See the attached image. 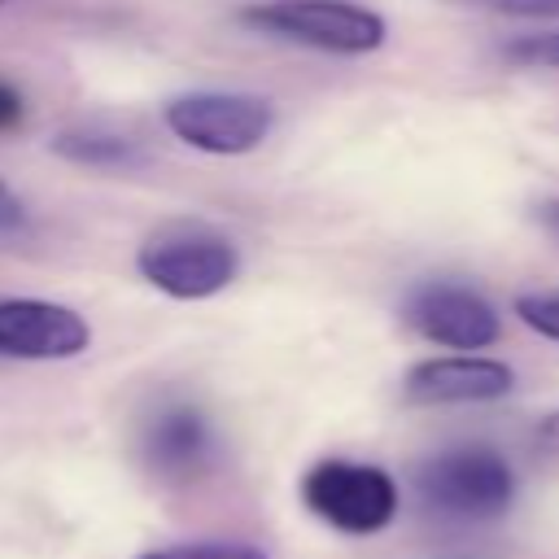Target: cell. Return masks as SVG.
<instances>
[{
	"mask_svg": "<svg viewBox=\"0 0 559 559\" xmlns=\"http://www.w3.org/2000/svg\"><path fill=\"white\" fill-rule=\"evenodd\" d=\"M22 118H26V96L9 79H0V135L22 127Z\"/></svg>",
	"mask_w": 559,
	"mask_h": 559,
	"instance_id": "15",
	"label": "cell"
},
{
	"mask_svg": "<svg viewBox=\"0 0 559 559\" xmlns=\"http://www.w3.org/2000/svg\"><path fill=\"white\" fill-rule=\"evenodd\" d=\"M140 454L157 480L192 485L214 467V428L188 402L162 406L140 432Z\"/></svg>",
	"mask_w": 559,
	"mask_h": 559,
	"instance_id": "9",
	"label": "cell"
},
{
	"mask_svg": "<svg viewBox=\"0 0 559 559\" xmlns=\"http://www.w3.org/2000/svg\"><path fill=\"white\" fill-rule=\"evenodd\" d=\"M52 153L61 162L87 166V170H131L144 162L140 144L109 127H66L52 135Z\"/></svg>",
	"mask_w": 559,
	"mask_h": 559,
	"instance_id": "10",
	"label": "cell"
},
{
	"mask_svg": "<svg viewBox=\"0 0 559 559\" xmlns=\"http://www.w3.org/2000/svg\"><path fill=\"white\" fill-rule=\"evenodd\" d=\"M0 4H9V0H0Z\"/></svg>",
	"mask_w": 559,
	"mask_h": 559,
	"instance_id": "19",
	"label": "cell"
},
{
	"mask_svg": "<svg viewBox=\"0 0 559 559\" xmlns=\"http://www.w3.org/2000/svg\"><path fill=\"white\" fill-rule=\"evenodd\" d=\"M26 223V205H22V197L0 179V231H17Z\"/></svg>",
	"mask_w": 559,
	"mask_h": 559,
	"instance_id": "16",
	"label": "cell"
},
{
	"mask_svg": "<svg viewBox=\"0 0 559 559\" xmlns=\"http://www.w3.org/2000/svg\"><path fill=\"white\" fill-rule=\"evenodd\" d=\"M511 310L528 332L559 341V293H520Z\"/></svg>",
	"mask_w": 559,
	"mask_h": 559,
	"instance_id": "12",
	"label": "cell"
},
{
	"mask_svg": "<svg viewBox=\"0 0 559 559\" xmlns=\"http://www.w3.org/2000/svg\"><path fill=\"white\" fill-rule=\"evenodd\" d=\"M166 131L210 157H245L275 127V105L258 92H179L162 105Z\"/></svg>",
	"mask_w": 559,
	"mask_h": 559,
	"instance_id": "3",
	"label": "cell"
},
{
	"mask_svg": "<svg viewBox=\"0 0 559 559\" xmlns=\"http://www.w3.org/2000/svg\"><path fill=\"white\" fill-rule=\"evenodd\" d=\"M537 445L546 454H559V411H550L542 424H537Z\"/></svg>",
	"mask_w": 559,
	"mask_h": 559,
	"instance_id": "17",
	"label": "cell"
},
{
	"mask_svg": "<svg viewBox=\"0 0 559 559\" xmlns=\"http://www.w3.org/2000/svg\"><path fill=\"white\" fill-rule=\"evenodd\" d=\"M135 271L144 284L175 301H205L236 284L240 249L218 227L166 223L135 249Z\"/></svg>",
	"mask_w": 559,
	"mask_h": 559,
	"instance_id": "1",
	"label": "cell"
},
{
	"mask_svg": "<svg viewBox=\"0 0 559 559\" xmlns=\"http://www.w3.org/2000/svg\"><path fill=\"white\" fill-rule=\"evenodd\" d=\"M515 389V371L502 358L485 354H445L424 358L406 371L402 397L411 406H467V402H498Z\"/></svg>",
	"mask_w": 559,
	"mask_h": 559,
	"instance_id": "8",
	"label": "cell"
},
{
	"mask_svg": "<svg viewBox=\"0 0 559 559\" xmlns=\"http://www.w3.org/2000/svg\"><path fill=\"white\" fill-rule=\"evenodd\" d=\"M537 223L550 231V240L559 245V197H550V201H537Z\"/></svg>",
	"mask_w": 559,
	"mask_h": 559,
	"instance_id": "18",
	"label": "cell"
},
{
	"mask_svg": "<svg viewBox=\"0 0 559 559\" xmlns=\"http://www.w3.org/2000/svg\"><path fill=\"white\" fill-rule=\"evenodd\" d=\"M507 57L520 66H559V31L555 35H524L507 44Z\"/></svg>",
	"mask_w": 559,
	"mask_h": 559,
	"instance_id": "14",
	"label": "cell"
},
{
	"mask_svg": "<svg viewBox=\"0 0 559 559\" xmlns=\"http://www.w3.org/2000/svg\"><path fill=\"white\" fill-rule=\"evenodd\" d=\"M301 502L336 533L371 537L397 515V480L376 463L319 459L301 476Z\"/></svg>",
	"mask_w": 559,
	"mask_h": 559,
	"instance_id": "5",
	"label": "cell"
},
{
	"mask_svg": "<svg viewBox=\"0 0 559 559\" xmlns=\"http://www.w3.org/2000/svg\"><path fill=\"white\" fill-rule=\"evenodd\" d=\"M92 345V323L44 297H0V358L17 362H66Z\"/></svg>",
	"mask_w": 559,
	"mask_h": 559,
	"instance_id": "7",
	"label": "cell"
},
{
	"mask_svg": "<svg viewBox=\"0 0 559 559\" xmlns=\"http://www.w3.org/2000/svg\"><path fill=\"white\" fill-rule=\"evenodd\" d=\"M240 26L332 57H367L389 39L384 13L358 0H253L240 9Z\"/></svg>",
	"mask_w": 559,
	"mask_h": 559,
	"instance_id": "2",
	"label": "cell"
},
{
	"mask_svg": "<svg viewBox=\"0 0 559 559\" xmlns=\"http://www.w3.org/2000/svg\"><path fill=\"white\" fill-rule=\"evenodd\" d=\"M402 319L411 332H419L424 341L441 345V349H489L502 336V314L493 310V301L459 280H424L406 293L402 301Z\"/></svg>",
	"mask_w": 559,
	"mask_h": 559,
	"instance_id": "6",
	"label": "cell"
},
{
	"mask_svg": "<svg viewBox=\"0 0 559 559\" xmlns=\"http://www.w3.org/2000/svg\"><path fill=\"white\" fill-rule=\"evenodd\" d=\"M467 9H485L498 17H524V22H559V0H454Z\"/></svg>",
	"mask_w": 559,
	"mask_h": 559,
	"instance_id": "13",
	"label": "cell"
},
{
	"mask_svg": "<svg viewBox=\"0 0 559 559\" xmlns=\"http://www.w3.org/2000/svg\"><path fill=\"white\" fill-rule=\"evenodd\" d=\"M135 559H266V555L249 542H179V546L144 550Z\"/></svg>",
	"mask_w": 559,
	"mask_h": 559,
	"instance_id": "11",
	"label": "cell"
},
{
	"mask_svg": "<svg viewBox=\"0 0 559 559\" xmlns=\"http://www.w3.org/2000/svg\"><path fill=\"white\" fill-rule=\"evenodd\" d=\"M424 507L454 520H498L515 502V472L489 445H454L415 467Z\"/></svg>",
	"mask_w": 559,
	"mask_h": 559,
	"instance_id": "4",
	"label": "cell"
}]
</instances>
